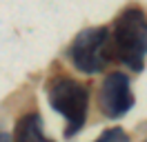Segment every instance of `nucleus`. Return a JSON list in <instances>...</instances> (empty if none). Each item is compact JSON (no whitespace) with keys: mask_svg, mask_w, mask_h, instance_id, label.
Wrapping results in <instances>:
<instances>
[{"mask_svg":"<svg viewBox=\"0 0 147 142\" xmlns=\"http://www.w3.org/2000/svg\"><path fill=\"white\" fill-rule=\"evenodd\" d=\"M111 58L140 71L147 58V13L138 7L125 9L109 31Z\"/></svg>","mask_w":147,"mask_h":142,"instance_id":"f257e3e1","label":"nucleus"},{"mask_svg":"<svg viewBox=\"0 0 147 142\" xmlns=\"http://www.w3.org/2000/svg\"><path fill=\"white\" fill-rule=\"evenodd\" d=\"M47 98L51 109L67 120L65 138H74L87 122L89 89L74 78H54L47 87Z\"/></svg>","mask_w":147,"mask_h":142,"instance_id":"f03ea898","label":"nucleus"},{"mask_svg":"<svg viewBox=\"0 0 147 142\" xmlns=\"http://www.w3.org/2000/svg\"><path fill=\"white\" fill-rule=\"evenodd\" d=\"M69 60L83 73H100L111 58L109 29L107 27H89L83 29L69 44Z\"/></svg>","mask_w":147,"mask_h":142,"instance_id":"7ed1b4c3","label":"nucleus"},{"mask_svg":"<svg viewBox=\"0 0 147 142\" xmlns=\"http://www.w3.org/2000/svg\"><path fill=\"white\" fill-rule=\"evenodd\" d=\"M98 102H100L102 113L107 118H111V120L123 118L125 113H129L134 109V104H136V98H134L131 82H129L127 73L114 71V73H109L107 78L102 80Z\"/></svg>","mask_w":147,"mask_h":142,"instance_id":"20e7f679","label":"nucleus"},{"mask_svg":"<svg viewBox=\"0 0 147 142\" xmlns=\"http://www.w3.org/2000/svg\"><path fill=\"white\" fill-rule=\"evenodd\" d=\"M11 142H54V140L45 135L40 113L31 111V113H25L22 118H18Z\"/></svg>","mask_w":147,"mask_h":142,"instance_id":"39448f33","label":"nucleus"},{"mask_svg":"<svg viewBox=\"0 0 147 142\" xmlns=\"http://www.w3.org/2000/svg\"><path fill=\"white\" fill-rule=\"evenodd\" d=\"M94 142H129V135L120 127H111L107 131H102Z\"/></svg>","mask_w":147,"mask_h":142,"instance_id":"423d86ee","label":"nucleus"},{"mask_svg":"<svg viewBox=\"0 0 147 142\" xmlns=\"http://www.w3.org/2000/svg\"><path fill=\"white\" fill-rule=\"evenodd\" d=\"M0 142H11V138L7 135V133H2V131H0Z\"/></svg>","mask_w":147,"mask_h":142,"instance_id":"0eeeda50","label":"nucleus"}]
</instances>
